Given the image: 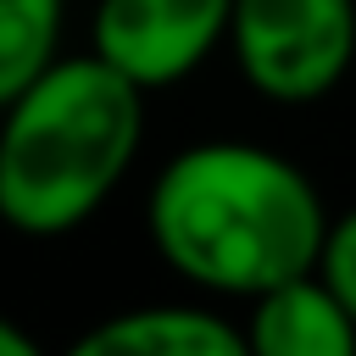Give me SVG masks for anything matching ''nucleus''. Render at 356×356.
Returning a JSON list of instances; mask_svg holds the SVG:
<instances>
[{
  "mask_svg": "<svg viewBox=\"0 0 356 356\" xmlns=\"http://www.w3.org/2000/svg\"><path fill=\"white\" fill-rule=\"evenodd\" d=\"M222 56L250 100L273 111L323 106L356 67V0H234Z\"/></svg>",
  "mask_w": 356,
  "mask_h": 356,
  "instance_id": "3",
  "label": "nucleus"
},
{
  "mask_svg": "<svg viewBox=\"0 0 356 356\" xmlns=\"http://www.w3.org/2000/svg\"><path fill=\"white\" fill-rule=\"evenodd\" d=\"M317 273H323V278H328V289H334V295L356 312V200L334 211L328 239H323V261H317Z\"/></svg>",
  "mask_w": 356,
  "mask_h": 356,
  "instance_id": "8",
  "label": "nucleus"
},
{
  "mask_svg": "<svg viewBox=\"0 0 356 356\" xmlns=\"http://www.w3.org/2000/svg\"><path fill=\"white\" fill-rule=\"evenodd\" d=\"M234 312L250 356H356V312L328 289L323 273L289 278Z\"/></svg>",
  "mask_w": 356,
  "mask_h": 356,
  "instance_id": "6",
  "label": "nucleus"
},
{
  "mask_svg": "<svg viewBox=\"0 0 356 356\" xmlns=\"http://www.w3.org/2000/svg\"><path fill=\"white\" fill-rule=\"evenodd\" d=\"M56 356H250L239 312L206 295H167L111 306L83 323Z\"/></svg>",
  "mask_w": 356,
  "mask_h": 356,
  "instance_id": "5",
  "label": "nucleus"
},
{
  "mask_svg": "<svg viewBox=\"0 0 356 356\" xmlns=\"http://www.w3.org/2000/svg\"><path fill=\"white\" fill-rule=\"evenodd\" d=\"M0 356H56L22 317H11L6 306H0Z\"/></svg>",
  "mask_w": 356,
  "mask_h": 356,
  "instance_id": "9",
  "label": "nucleus"
},
{
  "mask_svg": "<svg viewBox=\"0 0 356 356\" xmlns=\"http://www.w3.org/2000/svg\"><path fill=\"white\" fill-rule=\"evenodd\" d=\"M67 28L72 0H0V106L67 50Z\"/></svg>",
  "mask_w": 356,
  "mask_h": 356,
  "instance_id": "7",
  "label": "nucleus"
},
{
  "mask_svg": "<svg viewBox=\"0 0 356 356\" xmlns=\"http://www.w3.org/2000/svg\"><path fill=\"white\" fill-rule=\"evenodd\" d=\"M228 17L234 0H89L83 50L156 100L200 78L228 50Z\"/></svg>",
  "mask_w": 356,
  "mask_h": 356,
  "instance_id": "4",
  "label": "nucleus"
},
{
  "mask_svg": "<svg viewBox=\"0 0 356 356\" xmlns=\"http://www.w3.org/2000/svg\"><path fill=\"white\" fill-rule=\"evenodd\" d=\"M334 206L323 184L278 145L206 134L156 161L139 200L150 256L189 295L245 306L317 273Z\"/></svg>",
  "mask_w": 356,
  "mask_h": 356,
  "instance_id": "1",
  "label": "nucleus"
},
{
  "mask_svg": "<svg viewBox=\"0 0 356 356\" xmlns=\"http://www.w3.org/2000/svg\"><path fill=\"white\" fill-rule=\"evenodd\" d=\"M150 95L83 44H67L0 106V228L22 245L83 234L134 178Z\"/></svg>",
  "mask_w": 356,
  "mask_h": 356,
  "instance_id": "2",
  "label": "nucleus"
}]
</instances>
